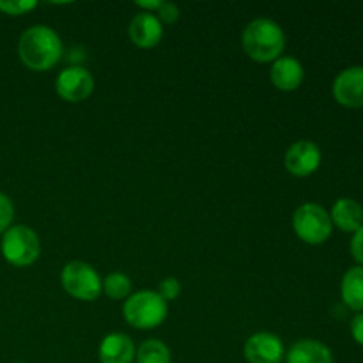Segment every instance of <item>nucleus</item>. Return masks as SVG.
<instances>
[{
	"label": "nucleus",
	"mask_w": 363,
	"mask_h": 363,
	"mask_svg": "<svg viewBox=\"0 0 363 363\" xmlns=\"http://www.w3.org/2000/svg\"><path fill=\"white\" fill-rule=\"evenodd\" d=\"M20 60L32 71H46L62 57V41L48 25H32L18 41Z\"/></svg>",
	"instance_id": "1"
},
{
	"label": "nucleus",
	"mask_w": 363,
	"mask_h": 363,
	"mask_svg": "<svg viewBox=\"0 0 363 363\" xmlns=\"http://www.w3.org/2000/svg\"><path fill=\"white\" fill-rule=\"evenodd\" d=\"M243 48L255 62H275L286 48V34L277 21L255 18L243 30Z\"/></svg>",
	"instance_id": "2"
},
{
	"label": "nucleus",
	"mask_w": 363,
	"mask_h": 363,
	"mask_svg": "<svg viewBox=\"0 0 363 363\" xmlns=\"http://www.w3.org/2000/svg\"><path fill=\"white\" fill-rule=\"evenodd\" d=\"M169 314L167 301L156 291H138L130 294L123 305V315L133 328L152 330L162 325Z\"/></svg>",
	"instance_id": "3"
},
{
	"label": "nucleus",
	"mask_w": 363,
	"mask_h": 363,
	"mask_svg": "<svg viewBox=\"0 0 363 363\" xmlns=\"http://www.w3.org/2000/svg\"><path fill=\"white\" fill-rule=\"evenodd\" d=\"M2 255L9 264L23 268L34 264L41 254L39 236L27 225H13L4 233Z\"/></svg>",
	"instance_id": "4"
},
{
	"label": "nucleus",
	"mask_w": 363,
	"mask_h": 363,
	"mask_svg": "<svg viewBox=\"0 0 363 363\" xmlns=\"http://www.w3.org/2000/svg\"><path fill=\"white\" fill-rule=\"evenodd\" d=\"M293 229L305 243L321 245L332 236L333 223L330 213L323 206L307 202L294 211Z\"/></svg>",
	"instance_id": "5"
},
{
	"label": "nucleus",
	"mask_w": 363,
	"mask_h": 363,
	"mask_svg": "<svg viewBox=\"0 0 363 363\" xmlns=\"http://www.w3.org/2000/svg\"><path fill=\"white\" fill-rule=\"evenodd\" d=\"M60 284L69 296L82 301L98 300L103 291L98 272L84 261L67 262L60 273Z\"/></svg>",
	"instance_id": "6"
},
{
	"label": "nucleus",
	"mask_w": 363,
	"mask_h": 363,
	"mask_svg": "<svg viewBox=\"0 0 363 363\" xmlns=\"http://www.w3.org/2000/svg\"><path fill=\"white\" fill-rule=\"evenodd\" d=\"M57 94L69 103H78L87 99L94 91V78L85 67L69 66L62 69L55 82Z\"/></svg>",
	"instance_id": "7"
},
{
	"label": "nucleus",
	"mask_w": 363,
	"mask_h": 363,
	"mask_svg": "<svg viewBox=\"0 0 363 363\" xmlns=\"http://www.w3.org/2000/svg\"><path fill=\"white\" fill-rule=\"evenodd\" d=\"M284 163L293 176L307 177L321 165V149L311 140H298L287 149Z\"/></svg>",
	"instance_id": "8"
},
{
	"label": "nucleus",
	"mask_w": 363,
	"mask_h": 363,
	"mask_svg": "<svg viewBox=\"0 0 363 363\" xmlns=\"http://www.w3.org/2000/svg\"><path fill=\"white\" fill-rule=\"evenodd\" d=\"M284 354V342L275 333H254L245 344V358L248 363H280Z\"/></svg>",
	"instance_id": "9"
},
{
	"label": "nucleus",
	"mask_w": 363,
	"mask_h": 363,
	"mask_svg": "<svg viewBox=\"0 0 363 363\" xmlns=\"http://www.w3.org/2000/svg\"><path fill=\"white\" fill-rule=\"evenodd\" d=\"M333 96L350 108L363 106V66H353L340 71L333 80Z\"/></svg>",
	"instance_id": "10"
},
{
	"label": "nucleus",
	"mask_w": 363,
	"mask_h": 363,
	"mask_svg": "<svg viewBox=\"0 0 363 363\" xmlns=\"http://www.w3.org/2000/svg\"><path fill=\"white\" fill-rule=\"evenodd\" d=\"M128 32H130V39L135 46H138V48H152L162 39L163 27L156 14L144 11V13L135 14L133 20L130 21Z\"/></svg>",
	"instance_id": "11"
},
{
	"label": "nucleus",
	"mask_w": 363,
	"mask_h": 363,
	"mask_svg": "<svg viewBox=\"0 0 363 363\" xmlns=\"http://www.w3.org/2000/svg\"><path fill=\"white\" fill-rule=\"evenodd\" d=\"M303 66L298 59L294 57H279V59L273 62L272 71H269V78H272V84L275 85L279 91L291 92L296 91L298 87L303 82Z\"/></svg>",
	"instance_id": "12"
},
{
	"label": "nucleus",
	"mask_w": 363,
	"mask_h": 363,
	"mask_svg": "<svg viewBox=\"0 0 363 363\" xmlns=\"http://www.w3.org/2000/svg\"><path fill=\"white\" fill-rule=\"evenodd\" d=\"M135 344L126 333H108L101 340L98 350V357L101 363H133Z\"/></svg>",
	"instance_id": "13"
},
{
	"label": "nucleus",
	"mask_w": 363,
	"mask_h": 363,
	"mask_svg": "<svg viewBox=\"0 0 363 363\" xmlns=\"http://www.w3.org/2000/svg\"><path fill=\"white\" fill-rule=\"evenodd\" d=\"M287 363H333L328 346L314 339H301L291 346L286 357Z\"/></svg>",
	"instance_id": "14"
},
{
	"label": "nucleus",
	"mask_w": 363,
	"mask_h": 363,
	"mask_svg": "<svg viewBox=\"0 0 363 363\" xmlns=\"http://www.w3.org/2000/svg\"><path fill=\"white\" fill-rule=\"evenodd\" d=\"M330 218L344 233H357L363 225V208L350 197L339 199L333 204Z\"/></svg>",
	"instance_id": "15"
},
{
	"label": "nucleus",
	"mask_w": 363,
	"mask_h": 363,
	"mask_svg": "<svg viewBox=\"0 0 363 363\" xmlns=\"http://www.w3.org/2000/svg\"><path fill=\"white\" fill-rule=\"evenodd\" d=\"M344 303L357 312H363V266L347 269L340 284Z\"/></svg>",
	"instance_id": "16"
},
{
	"label": "nucleus",
	"mask_w": 363,
	"mask_h": 363,
	"mask_svg": "<svg viewBox=\"0 0 363 363\" xmlns=\"http://www.w3.org/2000/svg\"><path fill=\"white\" fill-rule=\"evenodd\" d=\"M137 363H170V350L158 339H149L138 346L135 353Z\"/></svg>",
	"instance_id": "17"
},
{
	"label": "nucleus",
	"mask_w": 363,
	"mask_h": 363,
	"mask_svg": "<svg viewBox=\"0 0 363 363\" xmlns=\"http://www.w3.org/2000/svg\"><path fill=\"white\" fill-rule=\"evenodd\" d=\"M103 291L112 300H124L130 296L131 293V280L130 277L124 273H110L105 280H103Z\"/></svg>",
	"instance_id": "18"
},
{
	"label": "nucleus",
	"mask_w": 363,
	"mask_h": 363,
	"mask_svg": "<svg viewBox=\"0 0 363 363\" xmlns=\"http://www.w3.org/2000/svg\"><path fill=\"white\" fill-rule=\"evenodd\" d=\"M38 6L35 0H0V11L11 16H20Z\"/></svg>",
	"instance_id": "19"
},
{
	"label": "nucleus",
	"mask_w": 363,
	"mask_h": 363,
	"mask_svg": "<svg viewBox=\"0 0 363 363\" xmlns=\"http://www.w3.org/2000/svg\"><path fill=\"white\" fill-rule=\"evenodd\" d=\"M14 218V206L13 201L6 194L0 191V234L6 233L11 227V222Z\"/></svg>",
	"instance_id": "20"
},
{
	"label": "nucleus",
	"mask_w": 363,
	"mask_h": 363,
	"mask_svg": "<svg viewBox=\"0 0 363 363\" xmlns=\"http://www.w3.org/2000/svg\"><path fill=\"white\" fill-rule=\"evenodd\" d=\"M181 293V282L176 279V277H167L160 282V291L158 294L165 301H172L179 296Z\"/></svg>",
	"instance_id": "21"
},
{
	"label": "nucleus",
	"mask_w": 363,
	"mask_h": 363,
	"mask_svg": "<svg viewBox=\"0 0 363 363\" xmlns=\"http://www.w3.org/2000/svg\"><path fill=\"white\" fill-rule=\"evenodd\" d=\"M156 14H158V20L163 21V23H174V21H177L181 13L179 7L174 2H162V6L156 11Z\"/></svg>",
	"instance_id": "22"
},
{
	"label": "nucleus",
	"mask_w": 363,
	"mask_h": 363,
	"mask_svg": "<svg viewBox=\"0 0 363 363\" xmlns=\"http://www.w3.org/2000/svg\"><path fill=\"white\" fill-rule=\"evenodd\" d=\"M351 254L363 266V225L354 233L353 240H351Z\"/></svg>",
	"instance_id": "23"
},
{
	"label": "nucleus",
	"mask_w": 363,
	"mask_h": 363,
	"mask_svg": "<svg viewBox=\"0 0 363 363\" xmlns=\"http://www.w3.org/2000/svg\"><path fill=\"white\" fill-rule=\"evenodd\" d=\"M351 335L360 346H363V312L357 314L351 321Z\"/></svg>",
	"instance_id": "24"
},
{
	"label": "nucleus",
	"mask_w": 363,
	"mask_h": 363,
	"mask_svg": "<svg viewBox=\"0 0 363 363\" xmlns=\"http://www.w3.org/2000/svg\"><path fill=\"white\" fill-rule=\"evenodd\" d=\"M135 6L142 7V9H147L149 11H158L160 6H162V0H137Z\"/></svg>",
	"instance_id": "25"
},
{
	"label": "nucleus",
	"mask_w": 363,
	"mask_h": 363,
	"mask_svg": "<svg viewBox=\"0 0 363 363\" xmlns=\"http://www.w3.org/2000/svg\"><path fill=\"white\" fill-rule=\"evenodd\" d=\"M14 363H25V362H14Z\"/></svg>",
	"instance_id": "26"
}]
</instances>
